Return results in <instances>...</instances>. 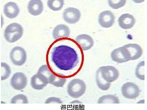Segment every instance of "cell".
Returning a JSON list of instances; mask_svg holds the SVG:
<instances>
[{"label": "cell", "instance_id": "cell-10", "mask_svg": "<svg viewBox=\"0 0 147 110\" xmlns=\"http://www.w3.org/2000/svg\"><path fill=\"white\" fill-rule=\"evenodd\" d=\"M98 22L101 27L109 28L113 26L115 22V16L110 11H105L99 14Z\"/></svg>", "mask_w": 147, "mask_h": 110}, {"label": "cell", "instance_id": "cell-23", "mask_svg": "<svg viewBox=\"0 0 147 110\" xmlns=\"http://www.w3.org/2000/svg\"><path fill=\"white\" fill-rule=\"evenodd\" d=\"M135 74L137 78L143 81L145 80V61H142L137 65Z\"/></svg>", "mask_w": 147, "mask_h": 110}, {"label": "cell", "instance_id": "cell-1", "mask_svg": "<svg viewBox=\"0 0 147 110\" xmlns=\"http://www.w3.org/2000/svg\"><path fill=\"white\" fill-rule=\"evenodd\" d=\"M46 61L53 73L68 79L82 70L84 62V51L71 38L57 40L48 48Z\"/></svg>", "mask_w": 147, "mask_h": 110}, {"label": "cell", "instance_id": "cell-14", "mask_svg": "<svg viewBox=\"0 0 147 110\" xmlns=\"http://www.w3.org/2000/svg\"><path fill=\"white\" fill-rule=\"evenodd\" d=\"M119 26L123 29H130L135 25L136 19L133 15L129 14H124L118 19Z\"/></svg>", "mask_w": 147, "mask_h": 110}, {"label": "cell", "instance_id": "cell-19", "mask_svg": "<svg viewBox=\"0 0 147 110\" xmlns=\"http://www.w3.org/2000/svg\"><path fill=\"white\" fill-rule=\"evenodd\" d=\"M96 81L98 88L101 90H107L111 86V82H107L102 78L99 68L96 72Z\"/></svg>", "mask_w": 147, "mask_h": 110}, {"label": "cell", "instance_id": "cell-6", "mask_svg": "<svg viewBox=\"0 0 147 110\" xmlns=\"http://www.w3.org/2000/svg\"><path fill=\"white\" fill-rule=\"evenodd\" d=\"M81 12L80 10L74 7H68L64 10L63 18L68 24L77 23L81 18Z\"/></svg>", "mask_w": 147, "mask_h": 110}, {"label": "cell", "instance_id": "cell-16", "mask_svg": "<svg viewBox=\"0 0 147 110\" xmlns=\"http://www.w3.org/2000/svg\"><path fill=\"white\" fill-rule=\"evenodd\" d=\"M3 12L7 18L12 19L18 16L20 13V9L16 3L8 2L4 6Z\"/></svg>", "mask_w": 147, "mask_h": 110}, {"label": "cell", "instance_id": "cell-5", "mask_svg": "<svg viewBox=\"0 0 147 110\" xmlns=\"http://www.w3.org/2000/svg\"><path fill=\"white\" fill-rule=\"evenodd\" d=\"M122 95L127 99H134L139 97L141 92L139 87L132 82H127L122 86Z\"/></svg>", "mask_w": 147, "mask_h": 110}, {"label": "cell", "instance_id": "cell-13", "mask_svg": "<svg viewBox=\"0 0 147 110\" xmlns=\"http://www.w3.org/2000/svg\"><path fill=\"white\" fill-rule=\"evenodd\" d=\"M70 30L69 28L64 24H59L54 28L52 36L55 40L69 37Z\"/></svg>", "mask_w": 147, "mask_h": 110}, {"label": "cell", "instance_id": "cell-11", "mask_svg": "<svg viewBox=\"0 0 147 110\" xmlns=\"http://www.w3.org/2000/svg\"><path fill=\"white\" fill-rule=\"evenodd\" d=\"M49 84L47 78L42 74L37 73L31 78L30 84L32 88L37 90H41Z\"/></svg>", "mask_w": 147, "mask_h": 110}, {"label": "cell", "instance_id": "cell-27", "mask_svg": "<svg viewBox=\"0 0 147 110\" xmlns=\"http://www.w3.org/2000/svg\"><path fill=\"white\" fill-rule=\"evenodd\" d=\"M70 103H71V104H81L82 103L81 102L79 101L76 100L72 101V102H71Z\"/></svg>", "mask_w": 147, "mask_h": 110}, {"label": "cell", "instance_id": "cell-3", "mask_svg": "<svg viewBox=\"0 0 147 110\" xmlns=\"http://www.w3.org/2000/svg\"><path fill=\"white\" fill-rule=\"evenodd\" d=\"M85 82L80 79L72 80L67 86L68 94L72 98L78 99L84 95L86 91Z\"/></svg>", "mask_w": 147, "mask_h": 110}, {"label": "cell", "instance_id": "cell-24", "mask_svg": "<svg viewBox=\"0 0 147 110\" xmlns=\"http://www.w3.org/2000/svg\"><path fill=\"white\" fill-rule=\"evenodd\" d=\"M127 1L125 0H109L108 4L109 7L113 9H118L123 7Z\"/></svg>", "mask_w": 147, "mask_h": 110}, {"label": "cell", "instance_id": "cell-9", "mask_svg": "<svg viewBox=\"0 0 147 110\" xmlns=\"http://www.w3.org/2000/svg\"><path fill=\"white\" fill-rule=\"evenodd\" d=\"M111 56L112 60L117 63H125L130 61L129 53L123 46L113 50Z\"/></svg>", "mask_w": 147, "mask_h": 110}, {"label": "cell", "instance_id": "cell-26", "mask_svg": "<svg viewBox=\"0 0 147 110\" xmlns=\"http://www.w3.org/2000/svg\"><path fill=\"white\" fill-rule=\"evenodd\" d=\"M45 103L46 104H49V103H58V104H62V101L61 100V99L57 97H50L47 99Z\"/></svg>", "mask_w": 147, "mask_h": 110}, {"label": "cell", "instance_id": "cell-20", "mask_svg": "<svg viewBox=\"0 0 147 110\" xmlns=\"http://www.w3.org/2000/svg\"><path fill=\"white\" fill-rule=\"evenodd\" d=\"M119 100L117 97L112 95H107L100 97L98 101V103H112V104H119Z\"/></svg>", "mask_w": 147, "mask_h": 110}, {"label": "cell", "instance_id": "cell-17", "mask_svg": "<svg viewBox=\"0 0 147 110\" xmlns=\"http://www.w3.org/2000/svg\"><path fill=\"white\" fill-rule=\"evenodd\" d=\"M28 12L33 16H37L42 14L44 6L43 2L40 0H31L28 3Z\"/></svg>", "mask_w": 147, "mask_h": 110}, {"label": "cell", "instance_id": "cell-21", "mask_svg": "<svg viewBox=\"0 0 147 110\" xmlns=\"http://www.w3.org/2000/svg\"><path fill=\"white\" fill-rule=\"evenodd\" d=\"M48 8L54 11H58L61 10L64 5L63 0H48L47 2Z\"/></svg>", "mask_w": 147, "mask_h": 110}, {"label": "cell", "instance_id": "cell-18", "mask_svg": "<svg viewBox=\"0 0 147 110\" xmlns=\"http://www.w3.org/2000/svg\"><path fill=\"white\" fill-rule=\"evenodd\" d=\"M48 79L49 84L56 87H63L67 80V78L56 75L52 72L48 77Z\"/></svg>", "mask_w": 147, "mask_h": 110}, {"label": "cell", "instance_id": "cell-7", "mask_svg": "<svg viewBox=\"0 0 147 110\" xmlns=\"http://www.w3.org/2000/svg\"><path fill=\"white\" fill-rule=\"evenodd\" d=\"M99 69L102 78L107 82L111 83L117 80L119 77L118 70L113 66H103L100 67Z\"/></svg>", "mask_w": 147, "mask_h": 110}, {"label": "cell", "instance_id": "cell-8", "mask_svg": "<svg viewBox=\"0 0 147 110\" xmlns=\"http://www.w3.org/2000/svg\"><path fill=\"white\" fill-rule=\"evenodd\" d=\"M28 80L26 75L21 72L15 73L10 80V84L16 90H22L26 88Z\"/></svg>", "mask_w": 147, "mask_h": 110}, {"label": "cell", "instance_id": "cell-2", "mask_svg": "<svg viewBox=\"0 0 147 110\" xmlns=\"http://www.w3.org/2000/svg\"><path fill=\"white\" fill-rule=\"evenodd\" d=\"M23 34V28L20 24L13 23L7 26L4 31V36L6 41L13 43L22 38Z\"/></svg>", "mask_w": 147, "mask_h": 110}, {"label": "cell", "instance_id": "cell-12", "mask_svg": "<svg viewBox=\"0 0 147 110\" xmlns=\"http://www.w3.org/2000/svg\"><path fill=\"white\" fill-rule=\"evenodd\" d=\"M84 51L92 49L94 45V41L91 36L87 34L78 36L74 40Z\"/></svg>", "mask_w": 147, "mask_h": 110}, {"label": "cell", "instance_id": "cell-15", "mask_svg": "<svg viewBox=\"0 0 147 110\" xmlns=\"http://www.w3.org/2000/svg\"><path fill=\"white\" fill-rule=\"evenodd\" d=\"M127 50L130 55V61L139 59L143 55V49L137 44H128L123 46Z\"/></svg>", "mask_w": 147, "mask_h": 110}, {"label": "cell", "instance_id": "cell-25", "mask_svg": "<svg viewBox=\"0 0 147 110\" xmlns=\"http://www.w3.org/2000/svg\"><path fill=\"white\" fill-rule=\"evenodd\" d=\"M11 103L16 104V103H28V100L27 97L24 95L19 94L15 96L12 98L11 101Z\"/></svg>", "mask_w": 147, "mask_h": 110}, {"label": "cell", "instance_id": "cell-4", "mask_svg": "<svg viewBox=\"0 0 147 110\" xmlns=\"http://www.w3.org/2000/svg\"><path fill=\"white\" fill-rule=\"evenodd\" d=\"M10 58L14 65L21 66L25 63L27 60L26 51L21 47H15L10 52Z\"/></svg>", "mask_w": 147, "mask_h": 110}, {"label": "cell", "instance_id": "cell-22", "mask_svg": "<svg viewBox=\"0 0 147 110\" xmlns=\"http://www.w3.org/2000/svg\"><path fill=\"white\" fill-rule=\"evenodd\" d=\"M11 73L10 67L6 63L2 62L1 63V80L4 81L9 78Z\"/></svg>", "mask_w": 147, "mask_h": 110}]
</instances>
